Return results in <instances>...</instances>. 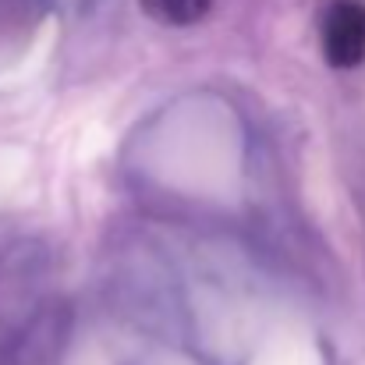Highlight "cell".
Listing matches in <instances>:
<instances>
[{
  "instance_id": "6da1fadb",
  "label": "cell",
  "mask_w": 365,
  "mask_h": 365,
  "mask_svg": "<svg viewBox=\"0 0 365 365\" xmlns=\"http://www.w3.org/2000/svg\"><path fill=\"white\" fill-rule=\"evenodd\" d=\"M319 50L323 61L337 71L365 64V4L362 0H330L319 14Z\"/></svg>"
},
{
  "instance_id": "7a4b0ae2",
  "label": "cell",
  "mask_w": 365,
  "mask_h": 365,
  "mask_svg": "<svg viewBox=\"0 0 365 365\" xmlns=\"http://www.w3.org/2000/svg\"><path fill=\"white\" fill-rule=\"evenodd\" d=\"M138 7L160 25L188 29V25H195L210 14L213 0H138Z\"/></svg>"
}]
</instances>
